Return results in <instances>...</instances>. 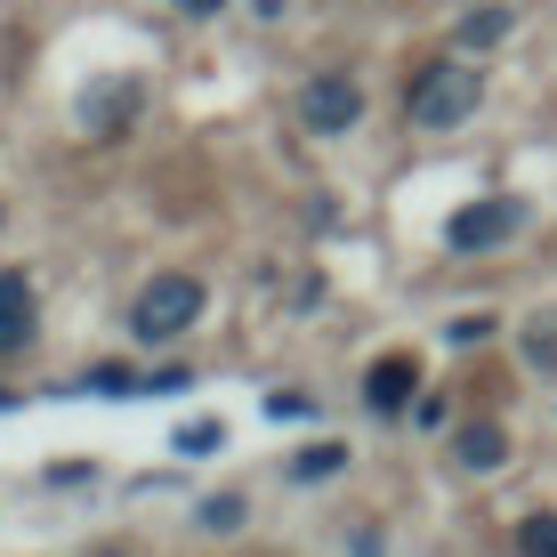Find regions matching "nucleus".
<instances>
[{
  "label": "nucleus",
  "mask_w": 557,
  "mask_h": 557,
  "mask_svg": "<svg viewBox=\"0 0 557 557\" xmlns=\"http://www.w3.org/2000/svg\"><path fill=\"white\" fill-rule=\"evenodd\" d=\"M98 557H129V549H98Z\"/></svg>",
  "instance_id": "15"
},
{
  "label": "nucleus",
  "mask_w": 557,
  "mask_h": 557,
  "mask_svg": "<svg viewBox=\"0 0 557 557\" xmlns=\"http://www.w3.org/2000/svg\"><path fill=\"white\" fill-rule=\"evenodd\" d=\"M178 9H186V16H219L226 0H178Z\"/></svg>",
  "instance_id": "13"
},
{
  "label": "nucleus",
  "mask_w": 557,
  "mask_h": 557,
  "mask_svg": "<svg viewBox=\"0 0 557 557\" xmlns=\"http://www.w3.org/2000/svg\"><path fill=\"white\" fill-rule=\"evenodd\" d=\"M517 219H525V210H517L509 195H485V202L453 210L445 243H453V251H493V243H509V235H517Z\"/></svg>",
  "instance_id": "3"
},
{
  "label": "nucleus",
  "mask_w": 557,
  "mask_h": 557,
  "mask_svg": "<svg viewBox=\"0 0 557 557\" xmlns=\"http://www.w3.org/2000/svg\"><path fill=\"white\" fill-rule=\"evenodd\" d=\"M202 525H210V533H235V525H243V493H210V502H202Z\"/></svg>",
  "instance_id": "11"
},
{
  "label": "nucleus",
  "mask_w": 557,
  "mask_h": 557,
  "mask_svg": "<svg viewBox=\"0 0 557 557\" xmlns=\"http://www.w3.org/2000/svg\"><path fill=\"white\" fill-rule=\"evenodd\" d=\"M517 549L525 557H557V509H533L525 525H517Z\"/></svg>",
  "instance_id": "9"
},
{
  "label": "nucleus",
  "mask_w": 557,
  "mask_h": 557,
  "mask_svg": "<svg viewBox=\"0 0 557 557\" xmlns=\"http://www.w3.org/2000/svg\"><path fill=\"white\" fill-rule=\"evenodd\" d=\"M33 332H41V307H33V275L0 267V356L33 348Z\"/></svg>",
  "instance_id": "5"
},
{
  "label": "nucleus",
  "mask_w": 557,
  "mask_h": 557,
  "mask_svg": "<svg viewBox=\"0 0 557 557\" xmlns=\"http://www.w3.org/2000/svg\"><path fill=\"white\" fill-rule=\"evenodd\" d=\"M412 388H420V363L412 356H380L372 372H363V405H372V412H405Z\"/></svg>",
  "instance_id": "6"
},
{
  "label": "nucleus",
  "mask_w": 557,
  "mask_h": 557,
  "mask_svg": "<svg viewBox=\"0 0 557 557\" xmlns=\"http://www.w3.org/2000/svg\"><path fill=\"white\" fill-rule=\"evenodd\" d=\"M339 469H348V445H315V453H299V460H292L299 485H315V476H339Z\"/></svg>",
  "instance_id": "10"
},
{
  "label": "nucleus",
  "mask_w": 557,
  "mask_h": 557,
  "mask_svg": "<svg viewBox=\"0 0 557 557\" xmlns=\"http://www.w3.org/2000/svg\"><path fill=\"white\" fill-rule=\"evenodd\" d=\"M509 33V9H469L460 16V49H493Z\"/></svg>",
  "instance_id": "8"
},
{
  "label": "nucleus",
  "mask_w": 557,
  "mask_h": 557,
  "mask_svg": "<svg viewBox=\"0 0 557 557\" xmlns=\"http://www.w3.org/2000/svg\"><path fill=\"white\" fill-rule=\"evenodd\" d=\"M210 445H219V420H195V429L178 436V453H210Z\"/></svg>",
  "instance_id": "12"
},
{
  "label": "nucleus",
  "mask_w": 557,
  "mask_h": 557,
  "mask_svg": "<svg viewBox=\"0 0 557 557\" xmlns=\"http://www.w3.org/2000/svg\"><path fill=\"white\" fill-rule=\"evenodd\" d=\"M476 106H485V73H469V65H429L420 89H412V122L420 129H453V122H469Z\"/></svg>",
  "instance_id": "2"
},
{
  "label": "nucleus",
  "mask_w": 557,
  "mask_h": 557,
  "mask_svg": "<svg viewBox=\"0 0 557 557\" xmlns=\"http://www.w3.org/2000/svg\"><path fill=\"white\" fill-rule=\"evenodd\" d=\"M453 460H460V469H476V476L502 469V460H509V429H493V420H469V429L453 436Z\"/></svg>",
  "instance_id": "7"
},
{
  "label": "nucleus",
  "mask_w": 557,
  "mask_h": 557,
  "mask_svg": "<svg viewBox=\"0 0 557 557\" xmlns=\"http://www.w3.org/2000/svg\"><path fill=\"white\" fill-rule=\"evenodd\" d=\"M307 129H323V138H339V129H356V113H363V89L348 82V73H323V82H307Z\"/></svg>",
  "instance_id": "4"
},
{
  "label": "nucleus",
  "mask_w": 557,
  "mask_h": 557,
  "mask_svg": "<svg viewBox=\"0 0 557 557\" xmlns=\"http://www.w3.org/2000/svg\"><path fill=\"white\" fill-rule=\"evenodd\" d=\"M9 405H16V396H9V388H0V412H9Z\"/></svg>",
  "instance_id": "14"
},
{
  "label": "nucleus",
  "mask_w": 557,
  "mask_h": 557,
  "mask_svg": "<svg viewBox=\"0 0 557 557\" xmlns=\"http://www.w3.org/2000/svg\"><path fill=\"white\" fill-rule=\"evenodd\" d=\"M202 315V283L195 275H153L138 299H129V332L146 339V348H162V339H178L186 323Z\"/></svg>",
  "instance_id": "1"
}]
</instances>
